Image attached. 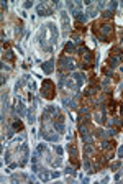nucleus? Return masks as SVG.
<instances>
[{"instance_id": "1a4fd4ad", "label": "nucleus", "mask_w": 123, "mask_h": 184, "mask_svg": "<svg viewBox=\"0 0 123 184\" xmlns=\"http://www.w3.org/2000/svg\"><path fill=\"white\" fill-rule=\"evenodd\" d=\"M112 17H113V12H110V10L104 12V18H112Z\"/></svg>"}, {"instance_id": "9b49d317", "label": "nucleus", "mask_w": 123, "mask_h": 184, "mask_svg": "<svg viewBox=\"0 0 123 184\" xmlns=\"http://www.w3.org/2000/svg\"><path fill=\"white\" fill-rule=\"evenodd\" d=\"M118 156H120V158H123V147L120 148V151H118Z\"/></svg>"}, {"instance_id": "423d86ee", "label": "nucleus", "mask_w": 123, "mask_h": 184, "mask_svg": "<svg viewBox=\"0 0 123 184\" xmlns=\"http://www.w3.org/2000/svg\"><path fill=\"white\" fill-rule=\"evenodd\" d=\"M3 59H5V61H10V62H13V61H15V58H13V53H12V51H7V53H5V54H3Z\"/></svg>"}, {"instance_id": "20e7f679", "label": "nucleus", "mask_w": 123, "mask_h": 184, "mask_svg": "<svg viewBox=\"0 0 123 184\" xmlns=\"http://www.w3.org/2000/svg\"><path fill=\"white\" fill-rule=\"evenodd\" d=\"M49 7H53V5H38V13L41 15V17H44V15H51L53 12L49 10Z\"/></svg>"}, {"instance_id": "f03ea898", "label": "nucleus", "mask_w": 123, "mask_h": 184, "mask_svg": "<svg viewBox=\"0 0 123 184\" xmlns=\"http://www.w3.org/2000/svg\"><path fill=\"white\" fill-rule=\"evenodd\" d=\"M57 64H59L61 71H72L74 69V62L71 61V58H67V56H61L59 61H57Z\"/></svg>"}, {"instance_id": "0eeeda50", "label": "nucleus", "mask_w": 123, "mask_h": 184, "mask_svg": "<svg viewBox=\"0 0 123 184\" xmlns=\"http://www.w3.org/2000/svg\"><path fill=\"white\" fill-rule=\"evenodd\" d=\"M13 130H17V132H18V130H23V123L20 122V120H15L13 122Z\"/></svg>"}, {"instance_id": "6e6552de", "label": "nucleus", "mask_w": 123, "mask_h": 184, "mask_svg": "<svg viewBox=\"0 0 123 184\" xmlns=\"http://www.w3.org/2000/svg\"><path fill=\"white\" fill-rule=\"evenodd\" d=\"M72 51H74V44L67 43V44H66V48H64V53H66V54H71Z\"/></svg>"}, {"instance_id": "9d476101", "label": "nucleus", "mask_w": 123, "mask_h": 184, "mask_svg": "<svg viewBox=\"0 0 123 184\" xmlns=\"http://www.w3.org/2000/svg\"><path fill=\"white\" fill-rule=\"evenodd\" d=\"M118 166H120V163H113V165H112V169H118Z\"/></svg>"}, {"instance_id": "7ed1b4c3", "label": "nucleus", "mask_w": 123, "mask_h": 184, "mask_svg": "<svg viewBox=\"0 0 123 184\" xmlns=\"http://www.w3.org/2000/svg\"><path fill=\"white\" fill-rule=\"evenodd\" d=\"M54 125L57 127L59 132H62V128H64V117H62L61 112H56V115H54Z\"/></svg>"}, {"instance_id": "f257e3e1", "label": "nucleus", "mask_w": 123, "mask_h": 184, "mask_svg": "<svg viewBox=\"0 0 123 184\" xmlns=\"http://www.w3.org/2000/svg\"><path fill=\"white\" fill-rule=\"evenodd\" d=\"M54 92H56V85L53 84L51 81H44L41 87V95L44 99H54Z\"/></svg>"}, {"instance_id": "39448f33", "label": "nucleus", "mask_w": 123, "mask_h": 184, "mask_svg": "<svg viewBox=\"0 0 123 184\" xmlns=\"http://www.w3.org/2000/svg\"><path fill=\"white\" fill-rule=\"evenodd\" d=\"M53 64H54L53 59H49L48 62H44V64H43V71L46 72V74H51V72H53Z\"/></svg>"}, {"instance_id": "f8f14e48", "label": "nucleus", "mask_w": 123, "mask_h": 184, "mask_svg": "<svg viewBox=\"0 0 123 184\" xmlns=\"http://www.w3.org/2000/svg\"><path fill=\"white\" fill-rule=\"evenodd\" d=\"M122 72H123V64H122Z\"/></svg>"}]
</instances>
